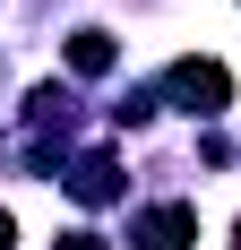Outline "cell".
Instances as JSON below:
<instances>
[{
  "label": "cell",
  "instance_id": "3",
  "mask_svg": "<svg viewBox=\"0 0 241 250\" xmlns=\"http://www.w3.org/2000/svg\"><path fill=\"white\" fill-rule=\"evenodd\" d=\"M69 190H78L86 207H112V199H120V164H112L103 147H86V155L69 164Z\"/></svg>",
  "mask_w": 241,
  "mask_h": 250
},
{
  "label": "cell",
  "instance_id": "5",
  "mask_svg": "<svg viewBox=\"0 0 241 250\" xmlns=\"http://www.w3.org/2000/svg\"><path fill=\"white\" fill-rule=\"evenodd\" d=\"M52 250H103V242H95V233H60Z\"/></svg>",
  "mask_w": 241,
  "mask_h": 250
},
{
  "label": "cell",
  "instance_id": "7",
  "mask_svg": "<svg viewBox=\"0 0 241 250\" xmlns=\"http://www.w3.org/2000/svg\"><path fill=\"white\" fill-rule=\"evenodd\" d=\"M233 250H241V242H233Z\"/></svg>",
  "mask_w": 241,
  "mask_h": 250
},
{
  "label": "cell",
  "instance_id": "1",
  "mask_svg": "<svg viewBox=\"0 0 241 250\" xmlns=\"http://www.w3.org/2000/svg\"><path fill=\"white\" fill-rule=\"evenodd\" d=\"M172 104H181V112H198V121H216L224 104H233V69H224V61H172Z\"/></svg>",
  "mask_w": 241,
  "mask_h": 250
},
{
  "label": "cell",
  "instance_id": "2",
  "mask_svg": "<svg viewBox=\"0 0 241 250\" xmlns=\"http://www.w3.org/2000/svg\"><path fill=\"white\" fill-rule=\"evenodd\" d=\"M129 242H138V250H190L198 242V207H181V199H172V207H146L138 225H129Z\"/></svg>",
  "mask_w": 241,
  "mask_h": 250
},
{
  "label": "cell",
  "instance_id": "4",
  "mask_svg": "<svg viewBox=\"0 0 241 250\" xmlns=\"http://www.w3.org/2000/svg\"><path fill=\"white\" fill-rule=\"evenodd\" d=\"M112 61H120V52H112L103 26H78V35H69V69H78V78H103Z\"/></svg>",
  "mask_w": 241,
  "mask_h": 250
},
{
  "label": "cell",
  "instance_id": "6",
  "mask_svg": "<svg viewBox=\"0 0 241 250\" xmlns=\"http://www.w3.org/2000/svg\"><path fill=\"white\" fill-rule=\"evenodd\" d=\"M0 250H9V216H0Z\"/></svg>",
  "mask_w": 241,
  "mask_h": 250
}]
</instances>
